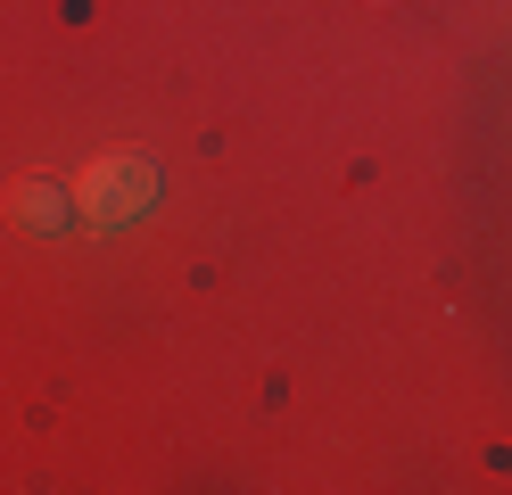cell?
Here are the masks:
<instances>
[{
  "label": "cell",
  "mask_w": 512,
  "mask_h": 495,
  "mask_svg": "<svg viewBox=\"0 0 512 495\" xmlns=\"http://www.w3.org/2000/svg\"><path fill=\"white\" fill-rule=\"evenodd\" d=\"M149 190H157V174L141 157H124V149H100L83 165V182H75V207L91 215V223H133L141 207H149Z\"/></svg>",
  "instance_id": "cell-1"
},
{
  "label": "cell",
  "mask_w": 512,
  "mask_h": 495,
  "mask_svg": "<svg viewBox=\"0 0 512 495\" xmlns=\"http://www.w3.org/2000/svg\"><path fill=\"white\" fill-rule=\"evenodd\" d=\"M67 207H75V190H58L50 174H25V182H9V215H17L25 231H58V223H67Z\"/></svg>",
  "instance_id": "cell-2"
}]
</instances>
